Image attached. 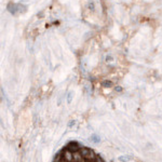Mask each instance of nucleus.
Here are the masks:
<instances>
[{
	"instance_id": "obj_2",
	"label": "nucleus",
	"mask_w": 162,
	"mask_h": 162,
	"mask_svg": "<svg viewBox=\"0 0 162 162\" xmlns=\"http://www.w3.org/2000/svg\"><path fill=\"white\" fill-rule=\"evenodd\" d=\"M8 10L11 14H13V15H15V14L18 12L17 10V3H9L8 4Z\"/></svg>"
},
{
	"instance_id": "obj_15",
	"label": "nucleus",
	"mask_w": 162,
	"mask_h": 162,
	"mask_svg": "<svg viewBox=\"0 0 162 162\" xmlns=\"http://www.w3.org/2000/svg\"><path fill=\"white\" fill-rule=\"evenodd\" d=\"M115 90H116V92H119L120 93V92H122V88L121 86H116Z\"/></svg>"
},
{
	"instance_id": "obj_7",
	"label": "nucleus",
	"mask_w": 162,
	"mask_h": 162,
	"mask_svg": "<svg viewBox=\"0 0 162 162\" xmlns=\"http://www.w3.org/2000/svg\"><path fill=\"white\" fill-rule=\"evenodd\" d=\"M17 10L20 13H25L27 11V7L24 3H17Z\"/></svg>"
},
{
	"instance_id": "obj_6",
	"label": "nucleus",
	"mask_w": 162,
	"mask_h": 162,
	"mask_svg": "<svg viewBox=\"0 0 162 162\" xmlns=\"http://www.w3.org/2000/svg\"><path fill=\"white\" fill-rule=\"evenodd\" d=\"M79 151H80V153H81V154H82V157H83V158H85V157L88 156V154H89V153L91 152V149H89V148H85V147H82V148H81Z\"/></svg>"
},
{
	"instance_id": "obj_17",
	"label": "nucleus",
	"mask_w": 162,
	"mask_h": 162,
	"mask_svg": "<svg viewBox=\"0 0 162 162\" xmlns=\"http://www.w3.org/2000/svg\"><path fill=\"white\" fill-rule=\"evenodd\" d=\"M95 160H96V162H103V161L101 160V158H98V157H96V159H95Z\"/></svg>"
},
{
	"instance_id": "obj_8",
	"label": "nucleus",
	"mask_w": 162,
	"mask_h": 162,
	"mask_svg": "<svg viewBox=\"0 0 162 162\" xmlns=\"http://www.w3.org/2000/svg\"><path fill=\"white\" fill-rule=\"evenodd\" d=\"M101 84H102V86H104V88H111L113 86V82L110 80H103Z\"/></svg>"
},
{
	"instance_id": "obj_4",
	"label": "nucleus",
	"mask_w": 162,
	"mask_h": 162,
	"mask_svg": "<svg viewBox=\"0 0 162 162\" xmlns=\"http://www.w3.org/2000/svg\"><path fill=\"white\" fill-rule=\"evenodd\" d=\"M68 149H69L70 151H73V152H76V151L80 150L79 147H78V144L75 143V142H71V143L68 145Z\"/></svg>"
},
{
	"instance_id": "obj_5",
	"label": "nucleus",
	"mask_w": 162,
	"mask_h": 162,
	"mask_svg": "<svg viewBox=\"0 0 162 162\" xmlns=\"http://www.w3.org/2000/svg\"><path fill=\"white\" fill-rule=\"evenodd\" d=\"M90 141L94 144H99L101 143V137L97 135V134H92L90 136Z\"/></svg>"
},
{
	"instance_id": "obj_13",
	"label": "nucleus",
	"mask_w": 162,
	"mask_h": 162,
	"mask_svg": "<svg viewBox=\"0 0 162 162\" xmlns=\"http://www.w3.org/2000/svg\"><path fill=\"white\" fill-rule=\"evenodd\" d=\"M76 126V121L75 120H70L69 123H68V128H73Z\"/></svg>"
},
{
	"instance_id": "obj_14",
	"label": "nucleus",
	"mask_w": 162,
	"mask_h": 162,
	"mask_svg": "<svg viewBox=\"0 0 162 162\" xmlns=\"http://www.w3.org/2000/svg\"><path fill=\"white\" fill-rule=\"evenodd\" d=\"M105 60H106V62L108 63V62H111V61H114V57H113L111 55L109 54V55H107V56H106V58H105Z\"/></svg>"
},
{
	"instance_id": "obj_10",
	"label": "nucleus",
	"mask_w": 162,
	"mask_h": 162,
	"mask_svg": "<svg viewBox=\"0 0 162 162\" xmlns=\"http://www.w3.org/2000/svg\"><path fill=\"white\" fill-rule=\"evenodd\" d=\"M85 159L93 161V160H95V159H96V156H95V153H94V152L91 150V152H90V153H89V154H88V156L85 157Z\"/></svg>"
},
{
	"instance_id": "obj_11",
	"label": "nucleus",
	"mask_w": 162,
	"mask_h": 162,
	"mask_svg": "<svg viewBox=\"0 0 162 162\" xmlns=\"http://www.w3.org/2000/svg\"><path fill=\"white\" fill-rule=\"evenodd\" d=\"M72 97H73V93L72 92H68V94H67V103H68V104H70V103H71Z\"/></svg>"
},
{
	"instance_id": "obj_16",
	"label": "nucleus",
	"mask_w": 162,
	"mask_h": 162,
	"mask_svg": "<svg viewBox=\"0 0 162 162\" xmlns=\"http://www.w3.org/2000/svg\"><path fill=\"white\" fill-rule=\"evenodd\" d=\"M43 16H45V13H43V11H40V12L38 13V17H40V18H42Z\"/></svg>"
},
{
	"instance_id": "obj_18",
	"label": "nucleus",
	"mask_w": 162,
	"mask_h": 162,
	"mask_svg": "<svg viewBox=\"0 0 162 162\" xmlns=\"http://www.w3.org/2000/svg\"><path fill=\"white\" fill-rule=\"evenodd\" d=\"M91 162H92V161H91Z\"/></svg>"
},
{
	"instance_id": "obj_12",
	"label": "nucleus",
	"mask_w": 162,
	"mask_h": 162,
	"mask_svg": "<svg viewBox=\"0 0 162 162\" xmlns=\"http://www.w3.org/2000/svg\"><path fill=\"white\" fill-rule=\"evenodd\" d=\"M88 8H89V10H91V11H94V2L89 1V3H88Z\"/></svg>"
},
{
	"instance_id": "obj_1",
	"label": "nucleus",
	"mask_w": 162,
	"mask_h": 162,
	"mask_svg": "<svg viewBox=\"0 0 162 162\" xmlns=\"http://www.w3.org/2000/svg\"><path fill=\"white\" fill-rule=\"evenodd\" d=\"M64 159L68 162H72L73 161V152L70 151L69 149H67L64 152Z\"/></svg>"
},
{
	"instance_id": "obj_3",
	"label": "nucleus",
	"mask_w": 162,
	"mask_h": 162,
	"mask_svg": "<svg viewBox=\"0 0 162 162\" xmlns=\"http://www.w3.org/2000/svg\"><path fill=\"white\" fill-rule=\"evenodd\" d=\"M82 154L80 153V151L73 152V162H82Z\"/></svg>"
},
{
	"instance_id": "obj_9",
	"label": "nucleus",
	"mask_w": 162,
	"mask_h": 162,
	"mask_svg": "<svg viewBox=\"0 0 162 162\" xmlns=\"http://www.w3.org/2000/svg\"><path fill=\"white\" fill-rule=\"evenodd\" d=\"M118 160H119L120 162H129L131 160V157H129V156H120L119 158H118Z\"/></svg>"
}]
</instances>
